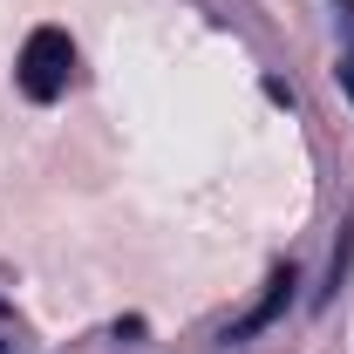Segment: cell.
Instances as JSON below:
<instances>
[{
  "label": "cell",
  "mask_w": 354,
  "mask_h": 354,
  "mask_svg": "<svg viewBox=\"0 0 354 354\" xmlns=\"http://www.w3.org/2000/svg\"><path fill=\"white\" fill-rule=\"evenodd\" d=\"M68 68H75V41L62 35V28H35L28 48H21V68H14V82L28 102H55L62 88H68Z\"/></svg>",
  "instance_id": "1"
},
{
  "label": "cell",
  "mask_w": 354,
  "mask_h": 354,
  "mask_svg": "<svg viewBox=\"0 0 354 354\" xmlns=\"http://www.w3.org/2000/svg\"><path fill=\"white\" fill-rule=\"evenodd\" d=\"M341 88H348V95H354V55H348V62H341Z\"/></svg>",
  "instance_id": "3"
},
{
  "label": "cell",
  "mask_w": 354,
  "mask_h": 354,
  "mask_svg": "<svg viewBox=\"0 0 354 354\" xmlns=\"http://www.w3.org/2000/svg\"><path fill=\"white\" fill-rule=\"evenodd\" d=\"M0 354H7V341H0Z\"/></svg>",
  "instance_id": "4"
},
{
  "label": "cell",
  "mask_w": 354,
  "mask_h": 354,
  "mask_svg": "<svg viewBox=\"0 0 354 354\" xmlns=\"http://www.w3.org/2000/svg\"><path fill=\"white\" fill-rule=\"evenodd\" d=\"M286 300H293V266H272V279H266V300L245 313V320H232V334H225V341H252L259 327H272V320H279V307H286Z\"/></svg>",
  "instance_id": "2"
}]
</instances>
